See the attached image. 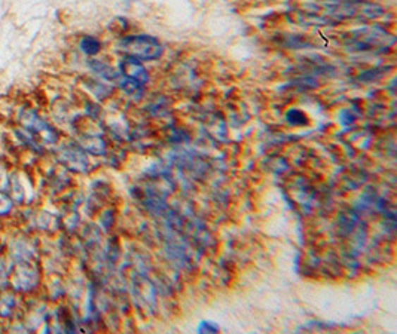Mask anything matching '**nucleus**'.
Here are the masks:
<instances>
[{"instance_id": "f257e3e1", "label": "nucleus", "mask_w": 397, "mask_h": 334, "mask_svg": "<svg viewBox=\"0 0 397 334\" xmlns=\"http://www.w3.org/2000/svg\"><path fill=\"white\" fill-rule=\"evenodd\" d=\"M396 39L379 27H362L348 35L347 47L355 51H386Z\"/></svg>"}, {"instance_id": "f03ea898", "label": "nucleus", "mask_w": 397, "mask_h": 334, "mask_svg": "<svg viewBox=\"0 0 397 334\" xmlns=\"http://www.w3.org/2000/svg\"><path fill=\"white\" fill-rule=\"evenodd\" d=\"M119 48L128 57L137 58L140 61H154L162 55V45L154 36L147 35H134L121 39Z\"/></svg>"}, {"instance_id": "7ed1b4c3", "label": "nucleus", "mask_w": 397, "mask_h": 334, "mask_svg": "<svg viewBox=\"0 0 397 334\" xmlns=\"http://www.w3.org/2000/svg\"><path fill=\"white\" fill-rule=\"evenodd\" d=\"M8 283L16 293L30 295L40 284V271L35 261H13L8 272Z\"/></svg>"}, {"instance_id": "20e7f679", "label": "nucleus", "mask_w": 397, "mask_h": 334, "mask_svg": "<svg viewBox=\"0 0 397 334\" xmlns=\"http://www.w3.org/2000/svg\"><path fill=\"white\" fill-rule=\"evenodd\" d=\"M18 120L23 130L30 132L40 144H57L60 140L59 131L40 116L33 109H21Z\"/></svg>"}, {"instance_id": "39448f33", "label": "nucleus", "mask_w": 397, "mask_h": 334, "mask_svg": "<svg viewBox=\"0 0 397 334\" xmlns=\"http://www.w3.org/2000/svg\"><path fill=\"white\" fill-rule=\"evenodd\" d=\"M57 159L64 168L75 173H85L90 166L87 151L79 144H64L57 150Z\"/></svg>"}, {"instance_id": "423d86ee", "label": "nucleus", "mask_w": 397, "mask_h": 334, "mask_svg": "<svg viewBox=\"0 0 397 334\" xmlns=\"http://www.w3.org/2000/svg\"><path fill=\"white\" fill-rule=\"evenodd\" d=\"M9 254L13 261H35L36 257V244L29 236H17L9 245Z\"/></svg>"}, {"instance_id": "0eeeda50", "label": "nucleus", "mask_w": 397, "mask_h": 334, "mask_svg": "<svg viewBox=\"0 0 397 334\" xmlns=\"http://www.w3.org/2000/svg\"><path fill=\"white\" fill-rule=\"evenodd\" d=\"M287 18L291 21L299 24V25H316V27H324V25H336L338 23L334 21L329 17H324L319 12L314 11H292L287 13Z\"/></svg>"}, {"instance_id": "6e6552de", "label": "nucleus", "mask_w": 397, "mask_h": 334, "mask_svg": "<svg viewBox=\"0 0 397 334\" xmlns=\"http://www.w3.org/2000/svg\"><path fill=\"white\" fill-rule=\"evenodd\" d=\"M119 72L124 78L134 79L139 83H142V85H146L149 80L147 70L142 64V61L133 58V57H128V55H126V57L119 61Z\"/></svg>"}, {"instance_id": "1a4fd4ad", "label": "nucleus", "mask_w": 397, "mask_h": 334, "mask_svg": "<svg viewBox=\"0 0 397 334\" xmlns=\"http://www.w3.org/2000/svg\"><path fill=\"white\" fill-rule=\"evenodd\" d=\"M78 144L92 156H102L106 153V143L100 135L84 134L79 138Z\"/></svg>"}, {"instance_id": "9d476101", "label": "nucleus", "mask_w": 397, "mask_h": 334, "mask_svg": "<svg viewBox=\"0 0 397 334\" xmlns=\"http://www.w3.org/2000/svg\"><path fill=\"white\" fill-rule=\"evenodd\" d=\"M16 309H17L16 291H11L8 288L0 290V318L2 319L12 318Z\"/></svg>"}, {"instance_id": "9b49d317", "label": "nucleus", "mask_w": 397, "mask_h": 334, "mask_svg": "<svg viewBox=\"0 0 397 334\" xmlns=\"http://www.w3.org/2000/svg\"><path fill=\"white\" fill-rule=\"evenodd\" d=\"M88 67L91 68V70L95 75L100 76L104 80H109V82L119 80L121 73L116 72L112 66H109V64H106V63H103L100 60H90L88 61Z\"/></svg>"}, {"instance_id": "f8f14e48", "label": "nucleus", "mask_w": 397, "mask_h": 334, "mask_svg": "<svg viewBox=\"0 0 397 334\" xmlns=\"http://www.w3.org/2000/svg\"><path fill=\"white\" fill-rule=\"evenodd\" d=\"M279 44L284 48H289V49H304V48L312 47L311 42L307 37L300 36V35H284Z\"/></svg>"}, {"instance_id": "ddd939ff", "label": "nucleus", "mask_w": 397, "mask_h": 334, "mask_svg": "<svg viewBox=\"0 0 397 334\" xmlns=\"http://www.w3.org/2000/svg\"><path fill=\"white\" fill-rule=\"evenodd\" d=\"M79 49L88 57H94L102 51V42L95 36H84L79 40Z\"/></svg>"}, {"instance_id": "4468645a", "label": "nucleus", "mask_w": 397, "mask_h": 334, "mask_svg": "<svg viewBox=\"0 0 397 334\" xmlns=\"http://www.w3.org/2000/svg\"><path fill=\"white\" fill-rule=\"evenodd\" d=\"M119 87L121 89L124 91L126 94L131 95V97H140L145 91V85H142V83H139L137 80L134 79H130V78H119Z\"/></svg>"}, {"instance_id": "2eb2a0df", "label": "nucleus", "mask_w": 397, "mask_h": 334, "mask_svg": "<svg viewBox=\"0 0 397 334\" xmlns=\"http://www.w3.org/2000/svg\"><path fill=\"white\" fill-rule=\"evenodd\" d=\"M286 119L291 125H295V127H305L308 123V116L304 113V111H300L298 109H291L287 111Z\"/></svg>"}, {"instance_id": "dca6fc26", "label": "nucleus", "mask_w": 397, "mask_h": 334, "mask_svg": "<svg viewBox=\"0 0 397 334\" xmlns=\"http://www.w3.org/2000/svg\"><path fill=\"white\" fill-rule=\"evenodd\" d=\"M13 202L12 198L9 197V193L5 190H0V218L9 217L12 210H13Z\"/></svg>"}, {"instance_id": "f3484780", "label": "nucleus", "mask_w": 397, "mask_h": 334, "mask_svg": "<svg viewBox=\"0 0 397 334\" xmlns=\"http://www.w3.org/2000/svg\"><path fill=\"white\" fill-rule=\"evenodd\" d=\"M217 330H219L217 326H214V324H212L209 321H202L197 331L198 333H217Z\"/></svg>"}, {"instance_id": "a211bd4d", "label": "nucleus", "mask_w": 397, "mask_h": 334, "mask_svg": "<svg viewBox=\"0 0 397 334\" xmlns=\"http://www.w3.org/2000/svg\"><path fill=\"white\" fill-rule=\"evenodd\" d=\"M5 178H6V166L2 161H0V183H2Z\"/></svg>"}, {"instance_id": "6ab92c4d", "label": "nucleus", "mask_w": 397, "mask_h": 334, "mask_svg": "<svg viewBox=\"0 0 397 334\" xmlns=\"http://www.w3.org/2000/svg\"><path fill=\"white\" fill-rule=\"evenodd\" d=\"M320 2H326V0H320ZM329 2H365V0H329Z\"/></svg>"}, {"instance_id": "aec40b11", "label": "nucleus", "mask_w": 397, "mask_h": 334, "mask_svg": "<svg viewBox=\"0 0 397 334\" xmlns=\"http://www.w3.org/2000/svg\"><path fill=\"white\" fill-rule=\"evenodd\" d=\"M130 2H133V0H130Z\"/></svg>"}]
</instances>
